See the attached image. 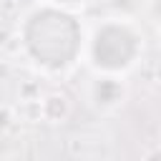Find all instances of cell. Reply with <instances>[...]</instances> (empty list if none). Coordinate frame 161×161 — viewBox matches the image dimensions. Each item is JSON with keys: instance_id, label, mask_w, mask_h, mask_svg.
<instances>
[{"instance_id": "obj_5", "label": "cell", "mask_w": 161, "mask_h": 161, "mask_svg": "<svg viewBox=\"0 0 161 161\" xmlns=\"http://www.w3.org/2000/svg\"><path fill=\"white\" fill-rule=\"evenodd\" d=\"M10 75H13L10 60H0V80H10Z\"/></svg>"}, {"instance_id": "obj_1", "label": "cell", "mask_w": 161, "mask_h": 161, "mask_svg": "<svg viewBox=\"0 0 161 161\" xmlns=\"http://www.w3.org/2000/svg\"><path fill=\"white\" fill-rule=\"evenodd\" d=\"M68 113H70V101L63 93H48L43 98V121L60 123L68 118Z\"/></svg>"}, {"instance_id": "obj_2", "label": "cell", "mask_w": 161, "mask_h": 161, "mask_svg": "<svg viewBox=\"0 0 161 161\" xmlns=\"http://www.w3.org/2000/svg\"><path fill=\"white\" fill-rule=\"evenodd\" d=\"M23 121L28 123H38L43 121V98H30V101H20L18 111H15Z\"/></svg>"}, {"instance_id": "obj_7", "label": "cell", "mask_w": 161, "mask_h": 161, "mask_svg": "<svg viewBox=\"0 0 161 161\" xmlns=\"http://www.w3.org/2000/svg\"><path fill=\"white\" fill-rule=\"evenodd\" d=\"M93 161H108V158H93Z\"/></svg>"}, {"instance_id": "obj_6", "label": "cell", "mask_w": 161, "mask_h": 161, "mask_svg": "<svg viewBox=\"0 0 161 161\" xmlns=\"http://www.w3.org/2000/svg\"><path fill=\"white\" fill-rule=\"evenodd\" d=\"M143 161H161V148H151V151L143 156Z\"/></svg>"}, {"instance_id": "obj_4", "label": "cell", "mask_w": 161, "mask_h": 161, "mask_svg": "<svg viewBox=\"0 0 161 161\" xmlns=\"http://www.w3.org/2000/svg\"><path fill=\"white\" fill-rule=\"evenodd\" d=\"M13 118H15V111L10 106H0V131H8Z\"/></svg>"}, {"instance_id": "obj_3", "label": "cell", "mask_w": 161, "mask_h": 161, "mask_svg": "<svg viewBox=\"0 0 161 161\" xmlns=\"http://www.w3.org/2000/svg\"><path fill=\"white\" fill-rule=\"evenodd\" d=\"M30 98H40V91H38L35 83L25 80V83L20 86V101H30Z\"/></svg>"}]
</instances>
